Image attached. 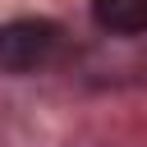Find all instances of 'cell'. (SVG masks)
Returning <instances> with one entry per match:
<instances>
[{
	"label": "cell",
	"instance_id": "1",
	"mask_svg": "<svg viewBox=\"0 0 147 147\" xmlns=\"http://www.w3.org/2000/svg\"><path fill=\"white\" fill-rule=\"evenodd\" d=\"M55 51H60V28L46 18H18L0 28V69L9 74L41 69L46 60H55Z\"/></svg>",
	"mask_w": 147,
	"mask_h": 147
},
{
	"label": "cell",
	"instance_id": "2",
	"mask_svg": "<svg viewBox=\"0 0 147 147\" xmlns=\"http://www.w3.org/2000/svg\"><path fill=\"white\" fill-rule=\"evenodd\" d=\"M92 18L115 37H138L147 28V0H92Z\"/></svg>",
	"mask_w": 147,
	"mask_h": 147
}]
</instances>
